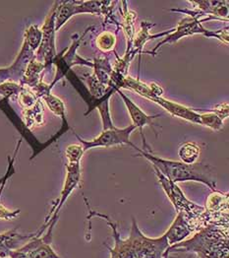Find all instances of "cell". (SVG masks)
Wrapping results in <instances>:
<instances>
[{
	"mask_svg": "<svg viewBox=\"0 0 229 258\" xmlns=\"http://www.w3.org/2000/svg\"><path fill=\"white\" fill-rule=\"evenodd\" d=\"M89 209L88 220L99 217L104 219L106 224L111 228L112 237L114 238L113 247L107 246L110 258H165L167 248L169 247L167 243V237L163 235L161 237H147L140 231L137 221L132 218V226L130 235L127 238H122L118 226L112 219L107 215L93 211L87 204Z\"/></svg>",
	"mask_w": 229,
	"mask_h": 258,
	"instance_id": "obj_1",
	"label": "cell"
},
{
	"mask_svg": "<svg viewBox=\"0 0 229 258\" xmlns=\"http://www.w3.org/2000/svg\"><path fill=\"white\" fill-rule=\"evenodd\" d=\"M228 227L208 225L194 236L169 246L165 258L171 252H193L199 258H229Z\"/></svg>",
	"mask_w": 229,
	"mask_h": 258,
	"instance_id": "obj_2",
	"label": "cell"
},
{
	"mask_svg": "<svg viewBox=\"0 0 229 258\" xmlns=\"http://www.w3.org/2000/svg\"><path fill=\"white\" fill-rule=\"evenodd\" d=\"M142 157H144L151 166L158 169L165 176L171 181L184 182V181H196L207 185L213 192L216 190V175L214 169L208 164L195 163L188 165L185 163L166 160L152 155L150 152L139 149L136 145L132 146Z\"/></svg>",
	"mask_w": 229,
	"mask_h": 258,
	"instance_id": "obj_3",
	"label": "cell"
},
{
	"mask_svg": "<svg viewBox=\"0 0 229 258\" xmlns=\"http://www.w3.org/2000/svg\"><path fill=\"white\" fill-rule=\"evenodd\" d=\"M155 173L162 185L164 191L167 194L168 199L173 204L177 213H181L189 223L194 232L199 231L203 227H206V209L205 207L198 205L190 201L177 183L168 179L158 169L154 168Z\"/></svg>",
	"mask_w": 229,
	"mask_h": 258,
	"instance_id": "obj_4",
	"label": "cell"
},
{
	"mask_svg": "<svg viewBox=\"0 0 229 258\" xmlns=\"http://www.w3.org/2000/svg\"><path fill=\"white\" fill-rule=\"evenodd\" d=\"M203 21H199L197 18H194V17H191V16H188L186 18L182 19L181 21L179 22L177 28L174 29V33H171L167 36V38L161 42L160 43H158V45L151 50V51H148L147 53H156V51L162 47L164 44L166 43H173L175 42H177L178 40H180L181 38L183 37H187V36H192V35H195V34H202L206 37L208 38H216L218 40H220L221 42L223 43H228V28L226 27L225 30L221 31V32H212V31H208L207 29H205L203 26H202V23Z\"/></svg>",
	"mask_w": 229,
	"mask_h": 258,
	"instance_id": "obj_5",
	"label": "cell"
},
{
	"mask_svg": "<svg viewBox=\"0 0 229 258\" xmlns=\"http://www.w3.org/2000/svg\"><path fill=\"white\" fill-rule=\"evenodd\" d=\"M136 127L132 124L125 128H116L113 127L107 130H103V132L92 140H84L80 136L76 135L80 141L84 152L93 149V148H109L119 145H129L133 146L134 144L130 141V135Z\"/></svg>",
	"mask_w": 229,
	"mask_h": 258,
	"instance_id": "obj_6",
	"label": "cell"
},
{
	"mask_svg": "<svg viewBox=\"0 0 229 258\" xmlns=\"http://www.w3.org/2000/svg\"><path fill=\"white\" fill-rule=\"evenodd\" d=\"M8 256L10 258H61L52 249L50 243L45 242L37 234L18 249L11 250Z\"/></svg>",
	"mask_w": 229,
	"mask_h": 258,
	"instance_id": "obj_7",
	"label": "cell"
},
{
	"mask_svg": "<svg viewBox=\"0 0 229 258\" xmlns=\"http://www.w3.org/2000/svg\"><path fill=\"white\" fill-rule=\"evenodd\" d=\"M115 92H117L119 94V96L121 97V99L123 100V103H124L126 108L128 110V113L131 117V120L133 121V125L136 128H139L140 130V133H141V135L143 137V141H144V147L146 148V139L144 137L143 128L146 125L154 127V125H155L154 119L159 117L160 114H157V115L146 114L143 109L139 108L130 98H128L120 89H115Z\"/></svg>",
	"mask_w": 229,
	"mask_h": 258,
	"instance_id": "obj_8",
	"label": "cell"
},
{
	"mask_svg": "<svg viewBox=\"0 0 229 258\" xmlns=\"http://www.w3.org/2000/svg\"><path fill=\"white\" fill-rule=\"evenodd\" d=\"M147 100L154 102L155 104H158L162 108H165L171 115L180 117L182 119H185L190 122L201 124L200 120V113L194 110L193 108L184 107L182 105H179L177 103H174L172 101H169L165 99L164 97H150Z\"/></svg>",
	"mask_w": 229,
	"mask_h": 258,
	"instance_id": "obj_9",
	"label": "cell"
},
{
	"mask_svg": "<svg viewBox=\"0 0 229 258\" xmlns=\"http://www.w3.org/2000/svg\"><path fill=\"white\" fill-rule=\"evenodd\" d=\"M194 232L184 216L181 213H177L173 223L168 228L165 236L167 237V243L169 246L179 243L185 239H187Z\"/></svg>",
	"mask_w": 229,
	"mask_h": 258,
	"instance_id": "obj_10",
	"label": "cell"
},
{
	"mask_svg": "<svg viewBox=\"0 0 229 258\" xmlns=\"http://www.w3.org/2000/svg\"><path fill=\"white\" fill-rule=\"evenodd\" d=\"M201 154L200 147L194 142L184 143L178 150V155L182 163L192 165L197 163Z\"/></svg>",
	"mask_w": 229,
	"mask_h": 258,
	"instance_id": "obj_11",
	"label": "cell"
},
{
	"mask_svg": "<svg viewBox=\"0 0 229 258\" xmlns=\"http://www.w3.org/2000/svg\"><path fill=\"white\" fill-rule=\"evenodd\" d=\"M200 120H201V125L207 126L208 128L215 130V131H219L224 126L223 120L211 110H209L208 112L200 113Z\"/></svg>",
	"mask_w": 229,
	"mask_h": 258,
	"instance_id": "obj_12",
	"label": "cell"
},
{
	"mask_svg": "<svg viewBox=\"0 0 229 258\" xmlns=\"http://www.w3.org/2000/svg\"><path fill=\"white\" fill-rule=\"evenodd\" d=\"M43 100L45 101L46 105L48 106V108H50L51 111H53L56 115L60 116L62 118L63 121L66 120V117H65V107H64V104H63L62 101L60 99H58L57 97L51 95L50 93L43 96L42 97Z\"/></svg>",
	"mask_w": 229,
	"mask_h": 258,
	"instance_id": "obj_13",
	"label": "cell"
},
{
	"mask_svg": "<svg viewBox=\"0 0 229 258\" xmlns=\"http://www.w3.org/2000/svg\"><path fill=\"white\" fill-rule=\"evenodd\" d=\"M42 30H40L37 26H31L25 35V43L33 49H37L42 42Z\"/></svg>",
	"mask_w": 229,
	"mask_h": 258,
	"instance_id": "obj_14",
	"label": "cell"
},
{
	"mask_svg": "<svg viewBox=\"0 0 229 258\" xmlns=\"http://www.w3.org/2000/svg\"><path fill=\"white\" fill-rule=\"evenodd\" d=\"M115 43H116L115 36L109 32L102 33L97 40L98 47L103 51H109L113 49Z\"/></svg>",
	"mask_w": 229,
	"mask_h": 258,
	"instance_id": "obj_15",
	"label": "cell"
},
{
	"mask_svg": "<svg viewBox=\"0 0 229 258\" xmlns=\"http://www.w3.org/2000/svg\"><path fill=\"white\" fill-rule=\"evenodd\" d=\"M211 111H213L222 120H224L228 117V104L227 103H221L218 106H216L214 109H211Z\"/></svg>",
	"mask_w": 229,
	"mask_h": 258,
	"instance_id": "obj_16",
	"label": "cell"
},
{
	"mask_svg": "<svg viewBox=\"0 0 229 258\" xmlns=\"http://www.w3.org/2000/svg\"><path fill=\"white\" fill-rule=\"evenodd\" d=\"M0 258H10V257H7V256H0Z\"/></svg>",
	"mask_w": 229,
	"mask_h": 258,
	"instance_id": "obj_17",
	"label": "cell"
}]
</instances>
